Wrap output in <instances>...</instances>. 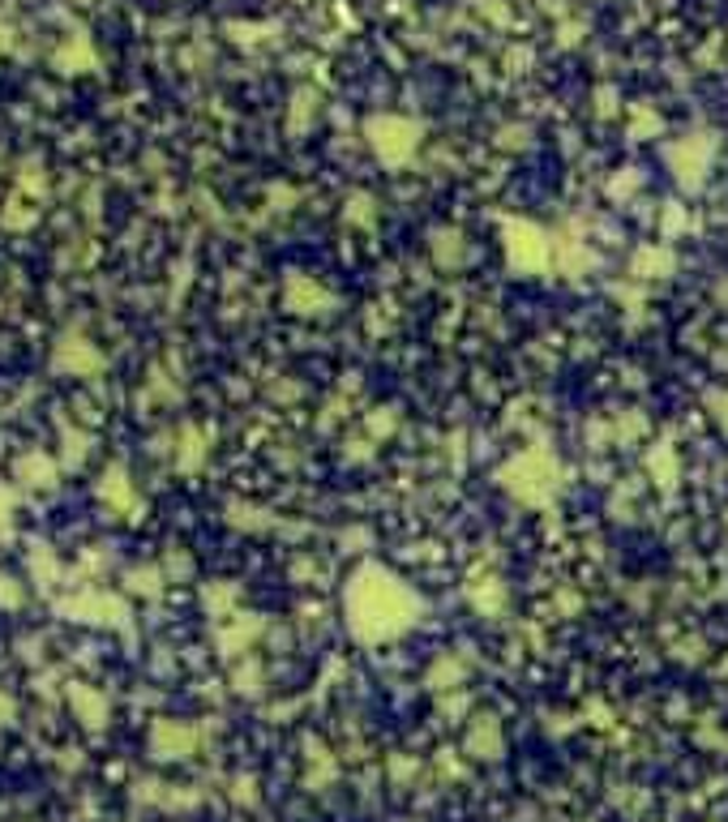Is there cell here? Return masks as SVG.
I'll return each instance as SVG.
<instances>
[{
	"label": "cell",
	"instance_id": "6da1fadb",
	"mask_svg": "<svg viewBox=\"0 0 728 822\" xmlns=\"http://www.w3.org/2000/svg\"><path fill=\"white\" fill-rule=\"evenodd\" d=\"M416 609L421 605L412 600V591L377 565L361 570L356 583L348 587V616L361 638H390V634L407 630L416 621Z\"/></svg>",
	"mask_w": 728,
	"mask_h": 822
},
{
	"label": "cell",
	"instance_id": "7a4b0ae2",
	"mask_svg": "<svg viewBox=\"0 0 728 822\" xmlns=\"http://www.w3.org/2000/svg\"><path fill=\"white\" fill-rule=\"evenodd\" d=\"M368 137H373V150L386 159V163H403L416 141H421V129L407 125V121H394V116H381V121H368Z\"/></svg>",
	"mask_w": 728,
	"mask_h": 822
},
{
	"label": "cell",
	"instance_id": "3957f363",
	"mask_svg": "<svg viewBox=\"0 0 728 822\" xmlns=\"http://www.w3.org/2000/svg\"><path fill=\"white\" fill-rule=\"evenodd\" d=\"M518 236H523V245L518 240H510V258H514V266H523V271H540L544 266V258H549V240L531 227V223H510Z\"/></svg>",
	"mask_w": 728,
	"mask_h": 822
}]
</instances>
